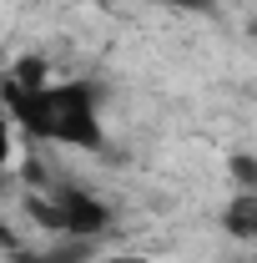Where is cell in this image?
Returning <instances> with one entry per match:
<instances>
[{
    "mask_svg": "<svg viewBox=\"0 0 257 263\" xmlns=\"http://www.w3.org/2000/svg\"><path fill=\"white\" fill-rule=\"evenodd\" d=\"M10 117L31 137L66 142V147H96L101 122H96V97L91 86H10Z\"/></svg>",
    "mask_w": 257,
    "mask_h": 263,
    "instance_id": "1",
    "label": "cell"
},
{
    "mask_svg": "<svg viewBox=\"0 0 257 263\" xmlns=\"http://www.w3.org/2000/svg\"><path fill=\"white\" fill-rule=\"evenodd\" d=\"M86 263H91V258H86ZM101 263H141V258H101Z\"/></svg>",
    "mask_w": 257,
    "mask_h": 263,
    "instance_id": "5",
    "label": "cell"
},
{
    "mask_svg": "<svg viewBox=\"0 0 257 263\" xmlns=\"http://www.w3.org/2000/svg\"><path fill=\"white\" fill-rule=\"evenodd\" d=\"M257 202H252V193H242L237 197V202H232V218H227V223H232V233H242V238H252L257 233Z\"/></svg>",
    "mask_w": 257,
    "mask_h": 263,
    "instance_id": "3",
    "label": "cell"
},
{
    "mask_svg": "<svg viewBox=\"0 0 257 263\" xmlns=\"http://www.w3.org/2000/svg\"><path fill=\"white\" fill-rule=\"evenodd\" d=\"M0 243H10V228H5V223H0Z\"/></svg>",
    "mask_w": 257,
    "mask_h": 263,
    "instance_id": "6",
    "label": "cell"
},
{
    "mask_svg": "<svg viewBox=\"0 0 257 263\" xmlns=\"http://www.w3.org/2000/svg\"><path fill=\"white\" fill-rule=\"evenodd\" d=\"M10 137H15V132H10V117L0 111V167L10 162Z\"/></svg>",
    "mask_w": 257,
    "mask_h": 263,
    "instance_id": "4",
    "label": "cell"
},
{
    "mask_svg": "<svg viewBox=\"0 0 257 263\" xmlns=\"http://www.w3.org/2000/svg\"><path fill=\"white\" fill-rule=\"evenodd\" d=\"M31 213L56 233H71V238H91V233L106 228V202L91 193H76V187H61L46 202H31Z\"/></svg>",
    "mask_w": 257,
    "mask_h": 263,
    "instance_id": "2",
    "label": "cell"
}]
</instances>
